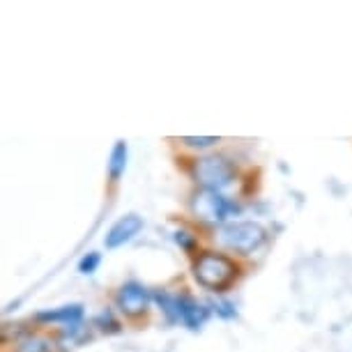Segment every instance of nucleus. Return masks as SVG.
Segmentation results:
<instances>
[{
  "instance_id": "nucleus-6",
  "label": "nucleus",
  "mask_w": 352,
  "mask_h": 352,
  "mask_svg": "<svg viewBox=\"0 0 352 352\" xmlns=\"http://www.w3.org/2000/svg\"><path fill=\"white\" fill-rule=\"evenodd\" d=\"M141 230H143V219L138 217V214H124V217H120L116 223L111 226V230L106 232V237H104L106 249L122 247V244H127V242L134 240V237Z\"/></svg>"
},
{
  "instance_id": "nucleus-4",
  "label": "nucleus",
  "mask_w": 352,
  "mask_h": 352,
  "mask_svg": "<svg viewBox=\"0 0 352 352\" xmlns=\"http://www.w3.org/2000/svg\"><path fill=\"white\" fill-rule=\"evenodd\" d=\"M194 177L203 189L221 191L235 180V166L221 155H208L194 164Z\"/></svg>"
},
{
  "instance_id": "nucleus-5",
  "label": "nucleus",
  "mask_w": 352,
  "mask_h": 352,
  "mask_svg": "<svg viewBox=\"0 0 352 352\" xmlns=\"http://www.w3.org/2000/svg\"><path fill=\"white\" fill-rule=\"evenodd\" d=\"M150 300H152L150 290L138 281H127L118 290V309H120L124 316H131V318L145 314L150 307Z\"/></svg>"
},
{
  "instance_id": "nucleus-1",
  "label": "nucleus",
  "mask_w": 352,
  "mask_h": 352,
  "mask_svg": "<svg viewBox=\"0 0 352 352\" xmlns=\"http://www.w3.org/2000/svg\"><path fill=\"white\" fill-rule=\"evenodd\" d=\"M237 267L228 256L214 254V251H203L194 263V278L205 290L223 292L235 281Z\"/></svg>"
},
{
  "instance_id": "nucleus-14",
  "label": "nucleus",
  "mask_w": 352,
  "mask_h": 352,
  "mask_svg": "<svg viewBox=\"0 0 352 352\" xmlns=\"http://www.w3.org/2000/svg\"><path fill=\"white\" fill-rule=\"evenodd\" d=\"M175 242L180 244L182 249H187V251L194 249V244H196L194 235H189L187 230H177V232H175Z\"/></svg>"
},
{
  "instance_id": "nucleus-3",
  "label": "nucleus",
  "mask_w": 352,
  "mask_h": 352,
  "mask_svg": "<svg viewBox=\"0 0 352 352\" xmlns=\"http://www.w3.org/2000/svg\"><path fill=\"white\" fill-rule=\"evenodd\" d=\"M191 212H194V217L203 223H223V221H228L232 214L240 212V205L228 201V198L221 196L219 191L201 189L191 196Z\"/></svg>"
},
{
  "instance_id": "nucleus-7",
  "label": "nucleus",
  "mask_w": 352,
  "mask_h": 352,
  "mask_svg": "<svg viewBox=\"0 0 352 352\" xmlns=\"http://www.w3.org/2000/svg\"><path fill=\"white\" fill-rule=\"evenodd\" d=\"M177 297V314H180V322L184 327L189 329H201L210 318V309L201 304L198 300H194L187 292L182 295H175Z\"/></svg>"
},
{
  "instance_id": "nucleus-2",
  "label": "nucleus",
  "mask_w": 352,
  "mask_h": 352,
  "mask_svg": "<svg viewBox=\"0 0 352 352\" xmlns=\"http://www.w3.org/2000/svg\"><path fill=\"white\" fill-rule=\"evenodd\" d=\"M219 242L235 254L249 256L267 242V230L258 221H232L219 230Z\"/></svg>"
},
{
  "instance_id": "nucleus-10",
  "label": "nucleus",
  "mask_w": 352,
  "mask_h": 352,
  "mask_svg": "<svg viewBox=\"0 0 352 352\" xmlns=\"http://www.w3.org/2000/svg\"><path fill=\"white\" fill-rule=\"evenodd\" d=\"M53 348H56V343L42 336H28L19 343V352H53Z\"/></svg>"
},
{
  "instance_id": "nucleus-9",
  "label": "nucleus",
  "mask_w": 352,
  "mask_h": 352,
  "mask_svg": "<svg viewBox=\"0 0 352 352\" xmlns=\"http://www.w3.org/2000/svg\"><path fill=\"white\" fill-rule=\"evenodd\" d=\"M124 168H127V143L118 141L111 150V159H109V175L111 182H118L124 175Z\"/></svg>"
},
{
  "instance_id": "nucleus-13",
  "label": "nucleus",
  "mask_w": 352,
  "mask_h": 352,
  "mask_svg": "<svg viewBox=\"0 0 352 352\" xmlns=\"http://www.w3.org/2000/svg\"><path fill=\"white\" fill-rule=\"evenodd\" d=\"M182 143H184V145H189V148L203 150V148H212V145H217V143H219V138H214V136H201V138L187 136V138H182Z\"/></svg>"
},
{
  "instance_id": "nucleus-8",
  "label": "nucleus",
  "mask_w": 352,
  "mask_h": 352,
  "mask_svg": "<svg viewBox=\"0 0 352 352\" xmlns=\"http://www.w3.org/2000/svg\"><path fill=\"white\" fill-rule=\"evenodd\" d=\"M37 322H63L67 327H76L83 320V307L81 304H67L60 309H51V311H39L35 316Z\"/></svg>"
},
{
  "instance_id": "nucleus-11",
  "label": "nucleus",
  "mask_w": 352,
  "mask_h": 352,
  "mask_svg": "<svg viewBox=\"0 0 352 352\" xmlns=\"http://www.w3.org/2000/svg\"><path fill=\"white\" fill-rule=\"evenodd\" d=\"M95 324L102 331H106V334H118V331H120V322L113 318L111 311H102V314L95 318Z\"/></svg>"
},
{
  "instance_id": "nucleus-15",
  "label": "nucleus",
  "mask_w": 352,
  "mask_h": 352,
  "mask_svg": "<svg viewBox=\"0 0 352 352\" xmlns=\"http://www.w3.org/2000/svg\"><path fill=\"white\" fill-rule=\"evenodd\" d=\"M214 311L221 318H226V320H228V318H235L237 316V311H235V307H232L230 302H217L214 304Z\"/></svg>"
},
{
  "instance_id": "nucleus-12",
  "label": "nucleus",
  "mask_w": 352,
  "mask_h": 352,
  "mask_svg": "<svg viewBox=\"0 0 352 352\" xmlns=\"http://www.w3.org/2000/svg\"><path fill=\"white\" fill-rule=\"evenodd\" d=\"M99 263H102V256H99L97 251H90V254H85L81 261H78V272H81V274H92V272H97Z\"/></svg>"
}]
</instances>
